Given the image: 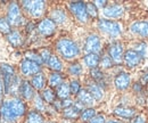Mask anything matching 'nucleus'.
Instances as JSON below:
<instances>
[{"mask_svg":"<svg viewBox=\"0 0 148 123\" xmlns=\"http://www.w3.org/2000/svg\"><path fill=\"white\" fill-rule=\"evenodd\" d=\"M31 85L32 87L37 90H43L45 86H46V78L43 75V73H38L34 76H32L31 79Z\"/></svg>","mask_w":148,"mask_h":123,"instance_id":"412c9836","label":"nucleus"},{"mask_svg":"<svg viewBox=\"0 0 148 123\" xmlns=\"http://www.w3.org/2000/svg\"><path fill=\"white\" fill-rule=\"evenodd\" d=\"M80 90H81V86H80L79 81L74 80L70 83V91H71L72 95H77L80 92Z\"/></svg>","mask_w":148,"mask_h":123,"instance_id":"4c0bfd02","label":"nucleus"},{"mask_svg":"<svg viewBox=\"0 0 148 123\" xmlns=\"http://www.w3.org/2000/svg\"><path fill=\"white\" fill-rule=\"evenodd\" d=\"M131 32L137 33L140 36L147 38L148 36V22H134L130 26Z\"/></svg>","mask_w":148,"mask_h":123,"instance_id":"2eb2a0df","label":"nucleus"},{"mask_svg":"<svg viewBox=\"0 0 148 123\" xmlns=\"http://www.w3.org/2000/svg\"><path fill=\"white\" fill-rule=\"evenodd\" d=\"M69 73L71 75H74V76H79L82 73V66L79 63H74L69 67Z\"/></svg>","mask_w":148,"mask_h":123,"instance_id":"72a5a7b5","label":"nucleus"},{"mask_svg":"<svg viewBox=\"0 0 148 123\" xmlns=\"http://www.w3.org/2000/svg\"><path fill=\"white\" fill-rule=\"evenodd\" d=\"M7 40L8 42L14 46V47H19L23 45V41H24V38L22 33L19 31H12L9 34L7 35Z\"/></svg>","mask_w":148,"mask_h":123,"instance_id":"aec40b11","label":"nucleus"},{"mask_svg":"<svg viewBox=\"0 0 148 123\" xmlns=\"http://www.w3.org/2000/svg\"><path fill=\"white\" fill-rule=\"evenodd\" d=\"M143 57H144L143 54L139 53L138 50L129 49L123 55V60L129 67H136L140 64V62L143 60Z\"/></svg>","mask_w":148,"mask_h":123,"instance_id":"1a4fd4ad","label":"nucleus"},{"mask_svg":"<svg viewBox=\"0 0 148 123\" xmlns=\"http://www.w3.org/2000/svg\"><path fill=\"white\" fill-rule=\"evenodd\" d=\"M49 123H54V122H49Z\"/></svg>","mask_w":148,"mask_h":123,"instance_id":"49530a36","label":"nucleus"},{"mask_svg":"<svg viewBox=\"0 0 148 123\" xmlns=\"http://www.w3.org/2000/svg\"><path fill=\"white\" fill-rule=\"evenodd\" d=\"M47 65H48V67L50 70L56 71V72H59V71L63 70V64H62V62L59 60V58L56 55H51V57H50V59H49Z\"/></svg>","mask_w":148,"mask_h":123,"instance_id":"a878e982","label":"nucleus"},{"mask_svg":"<svg viewBox=\"0 0 148 123\" xmlns=\"http://www.w3.org/2000/svg\"><path fill=\"white\" fill-rule=\"evenodd\" d=\"M86 7H87L88 16H90V17H92V18H96L98 16V8L95 6V3H92V2L86 3Z\"/></svg>","mask_w":148,"mask_h":123,"instance_id":"473e14b6","label":"nucleus"},{"mask_svg":"<svg viewBox=\"0 0 148 123\" xmlns=\"http://www.w3.org/2000/svg\"><path fill=\"white\" fill-rule=\"evenodd\" d=\"M51 55H53V54L50 53L48 49H42V50H41V53H40V57H41L42 63L48 64V62H49V59H50Z\"/></svg>","mask_w":148,"mask_h":123,"instance_id":"58836bf2","label":"nucleus"},{"mask_svg":"<svg viewBox=\"0 0 148 123\" xmlns=\"http://www.w3.org/2000/svg\"><path fill=\"white\" fill-rule=\"evenodd\" d=\"M88 91L95 98V100H101L103 97H104V90H103V88L98 83H96L95 81L88 83Z\"/></svg>","mask_w":148,"mask_h":123,"instance_id":"dca6fc26","label":"nucleus"},{"mask_svg":"<svg viewBox=\"0 0 148 123\" xmlns=\"http://www.w3.org/2000/svg\"><path fill=\"white\" fill-rule=\"evenodd\" d=\"M25 112H26V106L24 102L17 97L6 100L0 105V115L6 122L13 123L17 121V119L23 116Z\"/></svg>","mask_w":148,"mask_h":123,"instance_id":"f257e3e1","label":"nucleus"},{"mask_svg":"<svg viewBox=\"0 0 148 123\" xmlns=\"http://www.w3.org/2000/svg\"><path fill=\"white\" fill-rule=\"evenodd\" d=\"M26 123H45L43 116L38 111H31L27 113Z\"/></svg>","mask_w":148,"mask_h":123,"instance_id":"393cba45","label":"nucleus"},{"mask_svg":"<svg viewBox=\"0 0 148 123\" xmlns=\"http://www.w3.org/2000/svg\"><path fill=\"white\" fill-rule=\"evenodd\" d=\"M7 21L9 22L10 26H22L24 24V17L22 15V10H21V6L19 3L13 1L9 3L8 9H7Z\"/></svg>","mask_w":148,"mask_h":123,"instance_id":"7ed1b4c3","label":"nucleus"},{"mask_svg":"<svg viewBox=\"0 0 148 123\" xmlns=\"http://www.w3.org/2000/svg\"><path fill=\"white\" fill-rule=\"evenodd\" d=\"M98 27L103 33L108 34L110 36H113V38H116L122 33V27H121L120 23L115 22V21L100 19L98 22Z\"/></svg>","mask_w":148,"mask_h":123,"instance_id":"20e7f679","label":"nucleus"},{"mask_svg":"<svg viewBox=\"0 0 148 123\" xmlns=\"http://www.w3.org/2000/svg\"><path fill=\"white\" fill-rule=\"evenodd\" d=\"M81 107H82V105L80 103L76 104V105L70 106L67 108H64L63 114H64V116L66 119H76L81 114Z\"/></svg>","mask_w":148,"mask_h":123,"instance_id":"a211bd4d","label":"nucleus"},{"mask_svg":"<svg viewBox=\"0 0 148 123\" xmlns=\"http://www.w3.org/2000/svg\"><path fill=\"white\" fill-rule=\"evenodd\" d=\"M22 8L29 13L32 17H40L43 15L45 13V9H46V3L45 1H29V0H25V1H22Z\"/></svg>","mask_w":148,"mask_h":123,"instance_id":"39448f33","label":"nucleus"},{"mask_svg":"<svg viewBox=\"0 0 148 123\" xmlns=\"http://www.w3.org/2000/svg\"><path fill=\"white\" fill-rule=\"evenodd\" d=\"M63 80H64V78H63V75H62L60 73L54 72V73H51V74L49 75L48 83H49V86H50L51 89L57 88V87H59V86L63 83Z\"/></svg>","mask_w":148,"mask_h":123,"instance_id":"5701e85b","label":"nucleus"},{"mask_svg":"<svg viewBox=\"0 0 148 123\" xmlns=\"http://www.w3.org/2000/svg\"><path fill=\"white\" fill-rule=\"evenodd\" d=\"M54 23H59V24H62V23H64L65 21H66V14H65V12L63 10V9H55V10H53V13H51V18H50Z\"/></svg>","mask_w":148,"mask_h":123,"instance_id":"bb28decb","label":"nucleus"},{"mask_svg":"<svg viewBox=\"0 0 148 123\" xmlns=\"http://www.w3.org/2000/svg\"><path fill=\"white\" fill-rule=\"evenodd\" d=\"M69 8H70V10L72 12V14L76 17L77 21H80L82 23H87L88 22L89 16H88L87 7H86L84 2H82V1L71 2V3H69Z\"/></svg>","mask_w":148,"mask_h":123,"instance_id":"423d86ee","label":"nucleus"},{"mask_svg":"<svg viewBox=\"0 0 148 123\" xmlns=\"http://www.w3.org/2000/svg\"><path fill=\"white\" fill-rule=\"evenodd\" d=\"M19 69L21 73L24 76H34L36 74L40 73L41 71V65H39L38 63H34L30 59H23L19 64Z\"/></svg>","mask_w":148,"mask_h":123,"instance_id":"0eeeda50","label":"nucleus"},{"mask_svg":"<svg viewBox=\"0 0 148 123\" xmlns=\"http://www.w3.org/2000/svg\"><path fill=\"white\" fill-rule=\"evenodd\" d=\"M130 82H131L130 75L128 73H125V72H122L119 75H116V78L114 80V85H115L116 89H119V90L128 89L130 86Z\"/></svg>","mask_w":148,"mask_h":123,"instance_id":"ddd939ff","label":"nucleus"},{"mask_svg":"<svg viewBox=\"0 0 148 123\" xmlns=\"http://www.w3.org/2000/svg\"><path fill=\"white\" fill-rule=\"evenodd\" d=\"M71 95V91H70V85L67 83H62L59 87H57L56 90V96H58L60 99H67Z\"/></svg>","mask_w":148,"mask_h":123,"instance_id":"b1692460","label":"nucleus"},{"mask_svg":"<svg viewBox=\"0 0 148 123\" xmlns=\"http://www.w3.org/2000/svg\"><path fill=\"white\" fill-rule=\"evenodd\" d=\"M96 116V111L93 108H86L81 112L80 114V118L83 122H87V121H90L92 118Z\"/></svg>","mask_w":148,"mask_h":123,"instance_id":"c756f323","label":"nucleus"},{"mask_svg":"<svg viewBox=\"0 0 148 123\" xmlns=\"http://www.w3.org/2000/svg\"><path fill=\"white\" fill-rule=\"evenodd\" d=\"M56 49L63 58L69 59V60L76 58L80 55L79 46L73 40H71L69 38H63V39L58 40L56 43Z\"/></svg>","mask_w":148,"mask_h":123,"instance_id":"f03ea898","label":"nucleus"},{"mask_svg":"<svg viewBox=\"0 0 148 123\" xmlns=\"http://www.w3.org/2000/svg\"><path fill=\"white\" fill-rule=\"evenodd\" d=\"M56 24L50 18H45L38 24V32L43 36H50L55 32Z\"/></svg>","mask_w":148,"mask_h":123,"instance_id":"9b49d317","label":"nucleus"},{"mask_svg":"<svg viewBox=\"0 0 148 123\" xmlns=\"http://www.w3.org/2000/svg\"><path fill=\"white\" fill-rule=\"evenodd\" d=\"M25 57H26V59H30V60H32V62H34V63H38L39 65L42 64L40 54H37V53H34V52H26V53H25Z\"/></svg>","mask_w":148,"mask_h":123,"instance_id":"f704fd0d","label":"nucleus"},{"mask_svg":"<svg viewBox=\"0 0 148 123\" xmlns=\"http://www.w3.org/2000/svg\"><path fill=\"white\" fill-rule=\"evenodd\" d=\"M6 91H5V82H3V78L0 73V105L3 102V96H5Z\"/></svg>","mask_w":148,"mask_h":123,"instance_id":"ea45409f","label":"nucleus"},{"mask_svg":"<svg viewBox=\"0 0 148 123\" xmlns=\"http://www.w3.org/2000/svg\"><path fill=\"white\" fill-rule=\"evenodd\" d=\"M106 123H122V122L119 121V120H110V121H107Z\"/></svg>","mask_w":148,"mask_h":123,"instance_id":"a18cd8bd","label":"nucleus"},{"mask_svg":"<svg viewBox=\"0 0 148 123\" xmlns=\"http://www.w3.org/2000/svg\"><path fill=\"white\" fill-rule=\"evenodd\" d=\"M34 106H36L37 111H40V112L45 111V108H46L45 104H43V99H42V97L40 95H36L34 96Z\"/></svg>","mask_w":148,"mask_h":123,"instance_id":"e433bc0d","label":"nucleus"},{"mask_svg":"<svg viewBox=\"0 0 148 123\" xmlns=\"http://www.w3.org/2000/svg\"><path fill=\"white\" fill-rule=\"evenodd\" d=\"M123 46L120 42H113L108 47V56L111 57L113 63L120 64L123 60Z\"/></svg>","mask_w":148,"mask_h":123,"instance_id":"9d476101","label":"nucleus"},{"mask_svg":"<svg viewBox=\"0 0 148 123\" xmlns=\"http://www.w3.org/2000/svg\"><path fill=\"white\" fill-rule=\"evenodd\" d=\"M42 99L47 103H54L56 99V92L51 88L43 89L42 91Z\"/></svg>","mask_w":148,"mask_h":123,"instance_id":"cd10ccee","label":"nucleus"},{"mask_svg":"<svg viewBox=\"0 0 148 123\" xmlns=\"http://www.w3.org/2000/svg\"><path fill=\"white\" fill-rule=\"evenodd\" d=\"M132 123H146L145 116H144V115H138V116L132 121Z\"/></svg>","mask_w":148,"mask_h":123,"instance_id":"79ce46f5","label":"nucleus"},{"mask_svg":"<svg viewBox=\"0 0 148 123\" xmlns=\"http://www.w3.org/2000/svg\"><path fill=\"white\" fill-rule=\"evenodd\" d=\"M76 96L79 103L82 106H92L95 104V98L89 93L88 90H80V92Z\"/></svg>","mask_w":148,"mask_h":123,"instance_id":"f3484780","label":"nucleus"},{"mask_svg":"<svg viewBox=\"0 0 148 123\" xmlns=\"http://www.w3.org/2000/svg\"><path fill=\"white\" fill-rule=\"evenodd\" d=\"M90 123H106V121H105V116L101 115V114L96 115L95 118H92V119L90 120Z\"/></svg>","mask_w":148,"mask_h":123,"instance_id":"a19ab883","label":"nucleus"},{"mask_svg":"<svg viewBox=\"0 0 148 123\" xmlns=\"http://www.w3.org/2000/svg\"><path fill=\"white\" fill-rule=\"evenodd\" d=\"M18 91L21 96L26 100H30L34 97V88L29 81H22L19 85Z\"/></svg>","mask_w":148,"mask_h":123,"instance_id":"4468645a","label":"nucleus"},{"mask_svg":"<svg viewBox=\"0 0 148 123\" xmlns=\"http://www.w3.org/2000/svg\"><path fill=\"white\" fill-rule=\"evenodd\" d=\"M83 62L89 69H97L100 62V57L98 56V54H87L83 57Z\"/></svg>","mask_w":148,"mask_h":123,"instance_id":"6ab92c4d","label":"nucleus"},{"mask_svg":"<svg viewBox=\"0 0 148 123\" xmlns=\"http://www.w3.org/2000/svg\"><path fill=\"white\" fill-rule=\"evenodd\" d=\"M99 65H100L103 69H110V67L113 66V60H112L111 57H110L108 55H104V56L100 58Z\"/></svg>","mask_w":148,"mask_h":123,"instance_id":"c9c22d12","label":"nucleus"},{"mask_svg":"<svg viewBox=\"0 0 148 123\" xmlns=\"http://www.w3.org/2000/svg\"><path fill=\"white\" fill-rule=\"evenodd\" d=\"M114 113L121 118H125V119H130L132 116H134L136 114V111L133 108H129V107H123V106H120V107H116L114 109Z\"/></svg>","mask_w":148,"mask_h":123,"instance_id":"4be33fe9","label":"nucleus"},{"mask_svg":"<svg viewBox=\"0 0 148 123\" xmlns=\"http://www.w3.org/2000/svg\"><path fill=\"white\" fill-rule=\"evenodd\" d=\"M90 73H91V78L93 79V81H95L96 83H98V85L101 87V85L104 83V79H105L103 72L97 67V69H92Z\"/></svg>","mask_w":148,"mask_h":123,"instance_id":"c85d7f7f","label":"nucleus"},{"mask_svg":"<svg viewBox=\"0 0 148 123\" xmlns=\"http://www.w3.org/2000/svg\"><path fill=\"white\" fill-rule=\"evenodd\" d=\"M146 83H148V71L143 73V76H141V85H146Z\"/></svg>","mask_w":148,"mask_h":123,"instance_id":"c03bdc74","label":"nucleus"},{"mask_svg":"<svg viewBox=\"0 0 148 123\" xmlns=\"http://www.w3.org/2000/svg\"><path fill=\"white\" fill-rule=\"evenodd\" d=\"M12 32V26L6 17H0V33L2 34H9Z\"/></svg>","mask_w":148,"mask_h":123,"instance_id":"7c9ffc66","label":"nucleus"},{"mask_svg":"<svg viewBox=\"0 0 148 123\" xmlns=\"http://www.w3.org/2000/svg\"><path fill=\"white\" fill-rule=\"evenodd\" d=\"M84 50L87 54H98L101 50V42L99 36L96 34H90L84 42Z\"/></svg>","mask_w":148,"mask_h":123,"instance_id":"6e6552de","label":"nucleus"},{"mask_svg":"<svg viewBox=\"0 0 148 123\" xmlns=\"http://www.w3.org/2000/svg\"><path fill=\"white\" fill-rule=\"evenodd\" d=\"M106 3H107V2L104 1V0H98V1L95 2V6H96L97 8H100V7H104V8H105V7H106Z\"/></svg>","mask_w":148,"mask_h":123,"instance_id":"37998d69","label":"nucleus"},{"mask_svg":"<svg viewBox=\"0 0 148 123\" xmlns=\"http://www.w3.org/2000/svg\"><path fill=\"white\" fill-rule=\"evenodd\" d=\"M124 13V8L123 6L121 5H110V6H106L103 10V14L106 16V17L110 18H119L121 17Z\"/></svg>","mask_w":148,"mask_h":123,"instance_id":"f8f14e48","label":"nucleus"},{"mask_svg":"<svg viewBox=\"0 0 148 123\" xmlns=\"http://www.w3.org/2000/svg\"><path fill=\"white\" fill-rule=\"evenodd\" d=\"M0 73L1 75H15V70L12 65L0 64Z\"/></svg>","mask_w":148,"mask_h":123,"instance_id":"2f4dec72","label":"nucleus"}]
</instances>
